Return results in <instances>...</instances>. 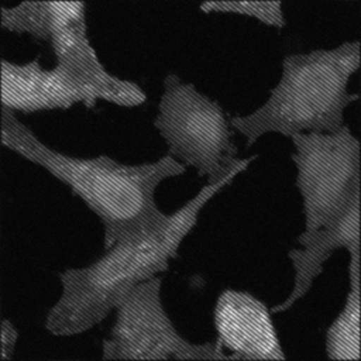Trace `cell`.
<instances>
[{
	"label": "cell",
	"instance_id": "obj_1",
	"mask_svg": "<svg viewBox=\"0 0 361 361\" xmlns=\"http://www.w3.org/2000/svg\"><path fill=\"white\" fill-rule=\"evenodd\" d=\"M0 139L4 147L45 169L86 204L103 224L104 250L161 229L170 214L157 205V189L187 170L169 154L141 164H124L107 156H66L46 146L3 106Z\"/></svg>",
	"mask_w": 361,
	"mask_h": 361
},
{
	"label": "cell",
	"instance_id": "obj_2",
	"mask_svg": "<svg viewBox=\"0 0 361 361\" xmlns=\"http://www.w3.org/2000/svg\"><path fill=\"white\" fill-rule=\"evenodd\" d=\"M233 178L207 183L169 216L161 229L105 250L94 263L59 274L62 293L46 314L45 328L57 337L78 336L100 324L133 289L169 270L206 204Z\"/></svg>",
	"mask_w": 361,
	"mask_h": 361
},
{
	"label": "cell",
	"instance_id": "obj_3",
	"mask_svg": "<svg viewBox=\"0 0 361 361\" xmlns=\"http://www.w3.org/2000/svg\"><path fill=\"white\" fill-rule=\"evenodd\" d=\"M360 63L357 40L286 56L281 78L267 102L252 114L231 117L230 126L246 139L247 147L267 134L292 139L336 132L345 126V110L359 99L348 85Z\"/></svg>",
	"mask_w": 361,
	"mask_h": 361
},
{
	"label": "cell",
	"instance_id": "obj_4",
	"mask_svg": "<svg viewBox=\"0 0 361 361\" xmlns=\"http://www.w3.org/2000/svg\"><path fill=\"white\" fill-rule=\"evenodd\" d=\"M154 128L168 147V154L197 170L209 183L247 168L258 156L240 159L229 119L221 104L176 74L163 81Z\"/></svg>",
	"mask_w": 361,
	"mask_h": 361
},
{
	"label": "cell",
	"instance_id": "obj_5",
	"mask_svg": "<svg viewBox=\"0 0 361 361\" xmlns=\"http://www.w3.org/2000/svg\"><path fill=\"white\" fill-rule=\"evenodd\" d=\"M295 185L302 199L304 233L334 222L360 193V141L349 127L293 136Z\"/></svg>",
	"mask_w": 361,
	"mask_h": 361
},
{
	"label": "cell",
	"instance_id": "obj_6",
	"mask_svg": "<svg viewBox=\"0 0 361 361\" xmlns=\"http://www.w3.org/2000/svg\"><path fill=\"white\" fill-rule=\"evenodd\" d=\"M161 284L159 276L147 279L119 302L103 341L104 360H230L216 343H193L180 335L165 310Z\"/></svg>",
	"mask_w": 361,
	"mask_h": 361
},
{
	"label": "cell",
	"instance_id": "obj_7",
	"mask_svg": "<svg viewBox=\"0 0 361 361\" xmlns=\"http://www.w3.org/2000/svg\"><path fill=\"white\" fill-rule=\"evenodd\" d=\"M51 47L56 68L82 90L90 107L98 100L117 106L136 107L146 102V93L137 83L110 74L100 62L87 34L86 3L51 1Z\"/></svg>",
	"mask_w": 361,
	"mask_h": 361
},
{
	"label": "cell",
	"instance_id": "obj_8",
	"mask_svg": "<svg viewBox=\"0 0 361 361\" xmlns=\"http://www.w3.org/2000/svg\"><path fill=\"white\" fill-rule=\"evenodd\" d=\"M216 345L230 360H286L267 305L243 290L226 289L214 312Z\"/></svg>",
	"mask_w": 361,
	"mask_h": 361
},
{
	"label": "cell",
	"instance_id": "obj_9",
	"mask_svg": "<svg viewBox=\"0 0 361 361\" xmlns=\"http://www.w3.org/2000/svg\"><path fill=\"white\" fill-rule=\"evenodd\" d=\"M296 241L302 248L289 250L294 282L293 289L283 302L271 308L272 314L289 311L304 299L319 277L324 265L337 250L348 253L349 264H361L360 193L354 195L338 217L313 233H301Z\"/></svg>",
	"mask_w": 361,
	"mask_h": 361
},
{
	"label": "cell",
	"instance_id": "obj_10",
	"mask_svg": "<svg viewBox=\"0 0 361 361\" xmlns=\"http://www.w3.org/2000/svg\"><path fill=\"white\" fill-rule=\"evenodd\" d=\"M40 57L25 64L1 59V106L22 114L68 110L76 104L90 107L88 99L61 70L44 69Z\"/></svg>",
	"mask_w": 361,
	"mask_h": 361
},
{
	"label": "cell",
	"instance_id": "obj_11",
	"mask_svg": "<svg viewBox=\"0 0 361 361\" xmlns=\"http://www.w3.org/2000/svg\"><path fill=\"white\" fill-rule=\"evenodd\" d=\"M348 279L345 305L325 334V354L330 360L361 357V265H349Z\"/></svg>",
	"mask_w": 361,
	"mask_h": 361
},
{
	"label": "cell",
	"instance_id": "obj_12",
	"mask_svg": "<svg viewBox=\"0 0 361 361\" xmlns=\"http://www.w3.org/2000/svg\"><path fill=\"white\" fill-rule=\"evenodd\" d=\"M1 28L17 34H28L37 40L49 42L52 33L51 1L28 0L13 8H0Z\"/></svg>",
	"mask_w": 361,
	"mask_h": 361
},
{
	"label": "cell",
	"instance_id": "obj_13",
	"mask_svg": "<svg viewBox=\"0 0 361 361\" xmlns=\"http://www.w3.org/2000/svg\"><path fill=\"white\" fill-rule=\"evenodd\" d=\"M204 13H236L282 29L287 25L281 0H211L199 6Z\"/></svg>",
	"mask_w": 361,
	"mask_h": 361
},
{
	"label": "cell",
	"instance_id": "obj_14",
	"mask_svg": "<svg viewBox=\"0 0 361 361\" xmlns=\"http://www.w3.org/2000/svg\"><path fill=\"white\" fill-rule=\"evenodd\" d=\"M20 334L11 320L3 319L0 328V359H13Z\"/></svg>",
	"mask_w": 361,
	"mask_h": 361
}]
</instances>
